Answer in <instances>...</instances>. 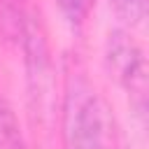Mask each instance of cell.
<instances>
[{
  "instance_id": "cell-1",
  "label": "cell",
  "mask_w": 149,
  "mask_h": 149,
  "mask_svg": "<svg viewBox=\"0 0 149 149\" xmlns=\"http://www.w3.org/2000/svg\"><path fill=\"white\" fill-rule=\"evenodd\" d=\"M109 119L98 93L81 77H70L63 105V149H109Z\"/></svg>"
},
{
  "instance_id": "cell-2",
  "label": "cell",
  "mask_w": 149,
  "mask_h": 149,
  "mask_svg": "<svg viewBox=\"0 0 149 149\" xmlns=\"http://www.w3.org/2000/svg\"><path fill=\"white\" fill-rule=\"evenodd\" d=\"M112 65L119 74V79L126 84V88L130 91V95L137 98L140 109H144V91H147V77H144V58L140 54V49L128 42L121 35H114L112 40V51H109Z\"/></svg>"
},
{
  "instance_id": "cell-3",
  "label": "cell",
  "mask_w": 149,
  "mask_h": 149,
  "mask_svg": "<svg viewBox=\"0 0 149 149\" xmlns=\"http://www.w3.org/2000/svg\"><path fill=\"white\" fill-rule=\"evenodd\" d=\"M0 149H21V135L12 107L0 98Z\"/></svg>"
},
{
  "instance_id": "cell-4",
  "label": "cell",
  "mask_w": 149,
  "mask_h": 149,
  "mask_svg": "<svg viewBox=\"0 0 149 149\" xmlns=\"http://www.w3.org/2000/svg\"><path fill=\"white\" fill-rule=\"evenodd\" d=\"M56 2L70 23H81L91 7V0H56Z\"/></svg>"
}]
</instances>
